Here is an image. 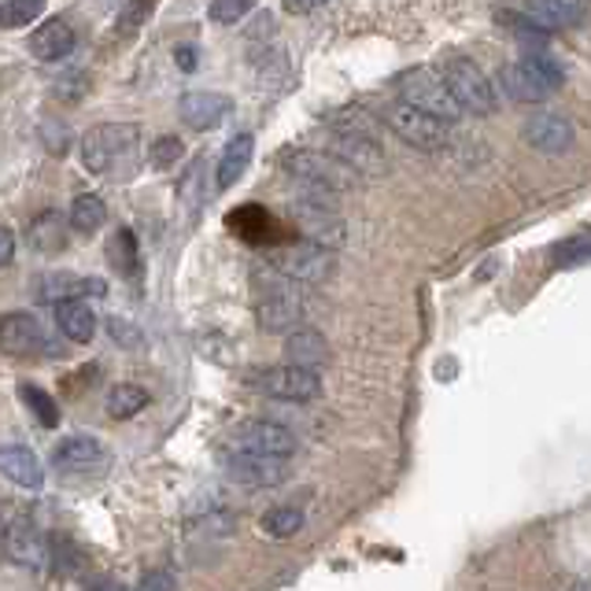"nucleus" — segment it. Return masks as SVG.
<instances>
[{"mask_svg":"<svg viewBox=\"0 0 591 591\" xmlns=\"http://www.w3.org/2000/svg\"><path fill=\"white\" fill-rule=\"evenodd\" d=\"M141 129L134 123H101L82 137V163L93 174L129 170L137 159Z\"/></svg>","mask_w":591,"mask_h":591,"instance_id":"obj_1","label":"nucleus"},{"mask_svg":"<svg viewBox=\"0 0 591 591\" xmlns=\"http://www.w3.org/2000/svg\"><path fill=\"white\" fill-rule=\"evenodd\" d=\"M284 170H289V178L300 185V189H311V193L341 196L355 189V170L348 167L344 159H336L333 152L292 148V152H284Z\"/></svg>","mask_w":591,"mask_h":591,"instance_id":"obj_2","label":"nucleus"},{"mask_svg":"<svg viewBox=\"0 0 591 591\" xmlns=\"http://www.w3.org/2000/svg\"><path fill=\"white\" fill-rule=\"evenodd\" d=\"M499 82H502V93H507L510 101L540 104V101H547V96H554L558 90H562L566 74L554 60L525 56V60L507 63V68L499 71Z\"/></svg>","mask_w":591,"mask_h":591,"instance_id":"obj_3","label":"nucleus"},{"mask_svg":"<svg viewBox=\"0 0 591 591\" xmlns=\"http://www.w3.org/2000/svg\"><path fill=\"white\" fill-rule=\"evenodd\" d=\"M396 90H400V101L422 107V112L444 118V123H458V115H463V104H458V96L452 93V85H447L444 74L433 68H414L407 74H400Z\"/></svg>","mask_w":591,"mask_h":591,"instance_id":"obj_4","label":"nucleus"},{"mask_svg":"<svg viewBox=\"0 0 591 591\" xmlns=\"http://www.w3.org/2000/svg\"><path fill=\"white\" fill-rule=\"evenodd\" d=\"M270 267L296 284H325L336 273L333 248L319 245V240H296L289 248H278Z\"/></svg>","mask_w":591,"mask_h":591,"instance_id":"obj_5","label":"nucleus"},{"mask_svg":"<svg viewBox=\"0 0 591 591\" xmlns=\"http://www.w3.org/2000/svg\"><path fill=\"white\" fill-rule=\"evenodd\" d=\"M385 123H388L392 134H396L400 141H407L411 148L436 152V148H444L447 141H452V123H444V118L422 112V107H414L407 101L388 104L385 107Z\"/></svg>","mask_w":591,"mask_h":591,"instance_id":"obj_6","label":"nucleus"},{"mask_svg":"<svg viewBox=\"0 0 591 591\" xmlns=\"http://www.w3.org/2000/svg\"><path fill=\"white\" fill-rule=\"evenodd\" d=\"M444 82L452 85V93L458 96L463 112L469 115H496V90H491L488 74L480 71V63L469 56H452L440 63Z\"/></svg>","mask_w":591,"mask_h":591,"instance_id":"obj_7","label":"nucleus"},{"mask_svg":"<svg viewBox=\"0 0 591 591\" xmlns=\"http://www.w3.org/2000/svg\"><path fill=\"white\" fill-rule=\"evenodd\" d=\"M333 200L336 196L311 193V189H300V196L292 200V215H296L300 234H308V240H319L325 248L344 245V222H341V215L333 211Z\"/></svg>","mask_w":591,"mask_h":591,"instance_id":"obj_8","label":"nucleus"},{"mask_svg":"<svg viewBox=\"0 0 591 591\" xmlns=\"http://www.w3.org/2000/svg\"><path fill=\"white\" fill-rule=\"evenodd\" d=\"M336 159H344L348 167L355 174H370V178H377V174L388 170V156L381 152V145L370 134H363L359 126H344L336 123L333 134H330V148Z\"/></svg>","mask_w":591,"mask_h":591,"instance_id":"obj_9","label":"nucleus"},{"mask_svg":"<svg viewBox=\"0 0 591 591\" xmlns=\"http://www.w3.org/2000/svg\"><path fill=\"white\" fill-rule=\"evenodd\" d=\"M222 474L234 480V485H248V488H270L281 485L289 466L278 455H259V452H245V447H226L222 452Z\"/></svg>","mask_w":591,"mask_h":591,"instance_id":"obj_10","label":"nucleus"},{"mask_svg":"<svg viewBox=\"0 0 591 591\" xmlns=\"http://www.w3.org/2000/svg\"><path fill=\"white\" fill-rule=\"evenodd\" d=\"M256 388L262 396H273L284 403H308L322 392V377L314 374L311 366L284 363V366H270V370H262V374H256Z\"/></svg>","mask_w":591,"mask_h":591,"instance_id":"obj_11","label":"nucleus"},{"mask_svg":"<svg viewBox=\"0 0 591 591\" xmlns=\"http://www.w3.org/2000/svg\"><path fill=\"white\" fill-rule=\"evenodd\" d=\"M229 447H245V452L289 458L296 452V436L284 429V425H278V422L251 418V422H240L237 429L229 433Z\"/></svg>","mask_w":591,"mask_h":591,"instance_id":"obj_12","label":"nucleus"},{"mask_svg":"<svg viewBox=\"0 0 591 591\" xmlns=\"http://www.w3.org/2000/svg\"><path fill=\"white\" fill-rule=\"evenodd\" d=\"M296 284V281H289ZM289 284H278V289H267L259 296V325L267 333H292L303 325V300L300 292L289 289Z\"/></svg>","mask_w":591,"mask_h":591,"instance_id":"obj_13","label":"nucleus"},{"mask_svg":"<svg viewBox=\"0 0 591 591\" xmlns=\"http://www.w3.org/2000/svg\"><path fill=\"white\" fill-rule=\"evenodd\" d=\"M49 348L45 341V330H41V322L34 314L27 311H12L0 319V352L12 355V359H30V355H41Z\"/></svg>","mask_w":591,"mask_h":591,"instance_id":"obj_14","label":"nucleus"},{"mask_svg":"<svg viewBox=\"0 0 591 591\" xmlns=\"http://www.w3.org/2000/svg\"><path fill=\"white\" fill-rule=\"evenodd\" d=\"M525 145L536 152H547V156H558L573 145V123L558 112H536L529 123L521 126Z\"/></svg>","mask_w":591,"mask_h":591,"instance_id":"obj_15","label":"nucleus"},{"mask_svg":"<svg viewBox=\"0 0 591 591\" xmlns=\"http://www.w3.org/2000/svg\"><path fill=\"white\" fill-rule=\"evenodd\" d=\"M4 554L12 558L15 566H45L49 562V543L34 521L27 518H12L4 525Z\"/></svg>","mask_w":591,"mask_h":591,"instance_id":"obj_16","label":"nucleus"},{"mask_svg":"<svg viewBox=\"0 0 591 591\" xmlns=\"http://www.w3.org/2000/svg\"><path fill=\"white\" fill-rule=\"evenodd\" d=\"M229 112H234V101H229L226 93H211V90L185 93L182 104H178L182 123L189 126V129H200V134H207V129H215V126H222Z\"/></svg>","mask_w":591,"mask_h":591,"instance_id":"obj_17","label":"nucleus"},{"mask_svg":"<svg viewBox=\"0 0 591 591\" xmlns=\"http://www.w3.org/2000/svg\"><path fill=\"white\" fill-rule=\"evenodd\" d=\"M107 463V452L96 436H68L52 447V466L60 474H93Z\"/></svg>","mask_w":591,"mask_h":591,"instance_id":"obj_18","label":"nucleus"},{"mask_svg":"<svg viewBox=\"0 0 591 591\" xmlns=\"http://www.w3.org/2000/svg\"><path fill=\"white\" fill-rule=\"evenodd\" d=\"M0 477H8L19 488L41 491L45 488V466L23 444H0Z\"/></svg>","mask_w":591,"mask_h":591,"instance_id":"obj_19","label":"nucleus"},{"mask_svg":"<svg viewBox=\"0 0 591 591\" xmlns=\"http://www.w3.org/2000/svg\"><path fill=\"white\" fill-rule=\"evenodd\" d=\"M74 30L63 23V19H49V23H41L34 34H30V52H34V60L41 63H60L68 60L74 52Z\"/></svg>","mask_w":591,"mask_h":591,"instance_id":"obj_20","label":"nucleus"},{"mask_svg":"<svg viewBox=\"0 0 591 591\" xmlns=\"http://www.w3.org/2000/svg\"><path fill=\"white\" fill-rule=\"evenodd\" d=\"M56 325H60V333L74 344H90L96 336V314L90 303L79 300V296L56 303Z\"/></svg>","mask_w":591,"mask_h":591,"instance_id":"obj_21","label":"nucleus"},{"mask_svg":"<svg viewBox=\"0 0 591 591\" xmlns=\"http://www.w3.org/2000/svg\"><path fill=\"white\" fill-rule=\"evenodd\" d=\"M284 359L296 366H322V363H330V341L319 333V330H311V325H300V330H292L289 333V341H284Z\"/></svg>","mask_w":591,"mask_h":591,"instance_id":"obj_22","label":"nucleus"},{"mask_svg":"<svg viewBox=\"0 0 591 591\" xmlns=\"http://www.w3.org/2000/svg\"><path fill=\"white\" fill-rule=\"evenodd\" d=\"M251 152H256V137L251 134H237L229 145L222 148V156H218V167H215V185L218 189H234V185L240 182V174L248 170L251 163Z\"/></svg>","mask_w":591,"mask_h":591,"instance_id":"obj_23","label":"nucleus"},{"mask_svg":"<svg viewBox=\"0 0 591 591\" xmlns=\"http://www.w3.org/2000/svg\"><path fill=\"white\" fill-rule=\"evenodd\" d=\"M540 27H562V23H577V19H584L588 12V0H529V8H525Z\"/></svg>","mask_w":591,"mask_h":591,"instance_id":"obj_24","label":"nucleus"},{"mask_svg":"<svg viewBox=\"0 0 591 591\" xmlns=\"http://www.w3.org/2000/svg\"><path fill=\"white\" fill-rule=\"evenodd\" d=\"M107 222V207L96 193H82L79 200L71 204V229H79V234H96Z\"/></svg>","mask_w":591,"mask_h":591,"instance_id":"obj_25","label":"nucleus"},{"mask_svg":"<svg viewBox=\"0 0 591 591\" xmlns=\"http://www.w3.org/2000/svg\"><path fill=\"white\" fill-rule=\"evenodd\" d=\"M30 245H34L38 251H63L68 248V234H63V218L56 211H45L38 215V222L30 226Z\"/></svg>","mask_w":591,"mask_h":591,"instance_id":"obj_26","label":"nucleus"},{"mask_svg":"<svg viewBox=\"0 0 591 591\" xmlns=\"http://www.w3.org/2000/svg\"><path fill=\"white\" fill-rule=\"evenodd\" d=\"M107 414H112V418H134V414H141L148 407V392L141 388V385H115L112 392H107Z\"/></svg>","mask_w":591,"mask_h":591,"instance_id":"obj_27","label":"nucleus"},{"mask_svg":"<svg viewBox=\"0 0 591 591\" xmlns=\"http://www.w3.org/2000/svg\"><path fill=\"white\" fill-rule=\"evenodd\" d=\"M19 400L27 403V411L34 414V418L45 425V429H56V425H60V407H56V400H52L45 388L19 385Z\"/></svg>","mask_w":591,"mask_h":591,"instance_id":"obj_28","label":"nucleus"},{"mask_svg":"<svg viewBox=\"0 0 591 591\" xmlns=\"http://www.w3.org/2000/svg\"><path fill=\"white\" fill-rule=\"evenodd\" d=\"M262 532L273 536V540H289V536H296L303 529V510H296V507H273L262 514Z\"/></svg>","mask_w":591,"mask_h":591,"instance_id":"obj_29","label":"nucleus"},{"mask_svg":"<svg viewBox=\"0 0 591 591\" xmlns=\"http://www.w3.org/2000/svg\"><path fill=\"white\" fill-rule=\"evenodd\" d=\"M45 4L49 0H4V4H0V27L4 30L30 27L41 12H45Z\"/></svg>","mask_w":591,"mask_h":591,"instance_id":"obj_30","label":"nucleus"},{"mask_svg":"<svg viewBox=\"0 0 591 591\" xmlns=\"http://www.w3.org/2000/svg\"><path fill=\"white\" fill-rule=\"evenodd\" d=\"M107 259H112V267L118 273H137V240L129 229H118V234L107 240Z\"/></svg>","mask_w":591,"mask_h":591,"instance_id":"obj_31","label":"nucleus"},{"mask_svg":"<svg viewBox=\"0 0 591 591\" xmlns=\"http://www.w3.org/2000/svg\"><path fill=\"white\" fill-rule=\"evenodd\" d=\"M182 156H185V145L178 137H159V141H152V148H148V163L156 170H170Z\"/></svg>","mask_w":591,"mask_h":591,"instance_id":"obj_32","label":"nucleus"},{"mask_svg":"<svg viewBox=\"0 0 591 591\" xmlns=\"http://www.w3.org/2000/svg\"><path fill=\"white\" fill-rule=\"evenodd\" d=\"M256 4H259V0H211V19H215V23H222V27H234Z\"/></svg>","mask_w":591,"mask_h":591,"instance_id":"obj_33","label":"nucleus"},{"mask_svg":"<svg viewBox=\"0 0 591 591\" xmlns=\"http://www.w3.org/2000/svg\"><path fill=\"white\" fill-rule=\"evenodd\" d=\"M591 259V237H577L569 240L566 248H558V267H577V262H588Z\"/></svg>","mask_w":591,"mask_h":591,"instance_id":"obj_34","label":"nucleus"},{"mask_svg":"<svg viewBox=\"0 0 591 591\" xmlns=\"http://www.w3.org/2000/svg\"><path fill=\"white\" fill-rule=\"evenodd\" d=\"M137 591H178V580H174L170 569H152V573L141 577Z\"/></svg>","mask_w":591,"mask_h":591,"instance_id":"obj_35","label":"nucleus"},{"mask_svg":"<svg viewBox=\"0 0 591 591\" xmlns=\"http://www.w3.org/2000/svg\"><path fill=\"white\" fill-rule=\"evenodd\" d=\"M107 330H112L115 341H123V344H129V348L141 344V333H137L129 322H123V319H112V322H107Z\"/></svg>","mask_w":591,"mask_h":591,"instance_id":"obj_36","label":"nucleus"},{"mask_svg":"<svg viewBox=\"0 0 591 591\" xmlns=\"http://www.w3.org/2000/svg\"><path fill=\"white\" fill-rule=\"evenodd\" d=\"M12 259H15V234L8 226H0V267H8Z\"/></svg>","mask_w":591,"mask_h":591,"instance_id":"obj_37","label":"nucleus"},{"mask_svg":"<svg viewBox=\"0 0 591 591\" xmlns=\"http://www.w3.org/2000/svg\"><path fill=\"white\" fill-rule=\"evenodd\" d=\"M281 4L289 15H308V12H314V8H322L325 0H281Z\"/></svg>","mask_w":591,"mask_h":591,"instance_id":"obj_38","label":"nucleus"},{"mask_svg":"<svg viewBox=\"0 0 591 591\" xmlns=\"http://www.w3.org/2000/svg\"><path fill=\"white\" fill-rule=\"evenodd\" d=\"M145 12H148V0H134V4H129V8H126V12H123V27H126V30H134V27H141V23H137V19H141V15H145Z\"/></svg>","mask_w":591,"mask_h":591,"instance_id":"obj_39","label":"nucleus"},{"mask_svg":"<svg viewBox=\"0 0 591 591\" xmlns=\"http://www.w3.org/2000/svg\"><path fill=\"white\" fill-rule=\"evenodd\" d=\"M178 68L193 71L196 68V49H178Z\"/></svg>","mask_w":591,"mask_h":591,"instance_id":"obj_40","label":"nucleus"},{"mask_svg":"<svg viewBox=\"0 0 591 591\" xmlns=\"http://www.w3.org/2000/svg\"><path fill=\"white\" fill-rule=\"evenodd\" d=\"M85 591H126V588L118 584V580H93V584L85 588Z\"/></svg>","mask_w":591,"mask_h":591,"instance_id":"obj_41","label":"nucleus"}]
</instances>
